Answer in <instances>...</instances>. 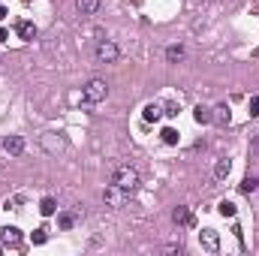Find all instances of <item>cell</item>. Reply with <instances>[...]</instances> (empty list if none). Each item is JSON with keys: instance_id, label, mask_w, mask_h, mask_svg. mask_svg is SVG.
Returning <instances> with one entry per match:
<instances>
[{"instance_id": "cell-1", "label": "cell", "mask_w": 259, "mask_h": 256, "mask_svg": "<svg viewBox=\"0 0 259 256\" xmlns=\"http://www.w3.org/2000/svg\"><path fill=\"white\" fill-rule=\"evenodd\" d=\"M112 184H117L127 196H133L139 190V184H142V178H139V172L133 166H127V163H121V166L112 169Z\"/></svg>"}, {"instance_id": "cell-2", "label": "cell", "mask_w": 259, "mask_h": 256, "mask_svg": "<svg viewBox=\"0 0 259 256\" xmlns=\"http://www.w3.org/2000/svg\"><path fill=\"white\" fill-rule=\"evenodd\" d=\"M109 97V85L103 82V79H90L87 85H85V90H82V100L87 103V106H97V103H103Z\"/></svg>"}, {"instance_id": "cell-3", "label": "cell", "mask_w": 259, "mask_h": 256, "mask_svg": "<svg viewBox=\"0 0 259 256\" xmlns=\"http://www.w3.org/2000/svg\"><path fill=\"white\" fill-rule=\"evenodd\" d=\"M117 57H121L117 42H112V39H100L97 42V49H93V60L97 63H117Z\"/></svg>"}, {"instance_id": "cell-4", "label": "cell", "mask_w": 259, "mask_h": 256, "mask_svg": "<svg viewBox=\"0 0 259 256\" xmlns=\"http://www.w3.org/2000/svg\"><path fill=\"white\" fill-rule=\"evenodd\" d=\"M199 244H202V250H208V253H217V250H220V232H217V229H202V232H199Z\"/></svg>"}, {"instance_id": "cell-5", "label": "cell", "mask_w": 259, "mask_h": 256, "mask_svg": "<svg viewBox=\"0 0 259 256\" xmlns=\"http://www.w3.org/2000/svg\"><path fill=\"white\" fill-rule=\"evenodd\" d=\"M124 199H127V193L117 187V184H109V187L103 190V202L109 205V208H121L124 205Z\"/></svg>"}, {"instance_id": "cell-6", "label": "cell", "mask_w": 259, "mask_h": 256, "mask_svg": "<svg viewBox=\"0 0 259 256\" xmlns=\"http://www.w3.org/2000/svg\"><path fill=\"white\" fill-rule=\"evenodd\" d=\"M142 118H145L148 124L163 121V118H166V103H148V106L142 109Z\"/></svg>"}, {"instance_id": "cell-7", "label": "cell", "mask_w": 259, "mask_h": 256, "mask_svg": "<svg viewBox=\"0 0 259 256\" xmlns=\"http://www.w3.org/2000/svg\"><path fill=\"white\" fill-rule=\"evenodd\" d=\"M21 238H25V235H21L18 226H3V229H0V244H3V247H18Z\"/></svg>"}, {"instance_id": "cell-8", "label": "cell", "mask_w": 259, "mask_h": 256, "mask_svg": "<svg viewBox=\"0 0 259 256\" xmlns=\"http://www.w3.org/2000/svg\"><path fill=\"white\" fill-rule=\"evenodd\" d=\"M25 139H21V136H6L3 139V151L9 154V157H21V154H25Z\"/></svg>"}, {"instance_id": "cell-9", "label": "cell", "mask_w": 259, "mask_h": 256, "mask_svg": "<svg viewBox=\"0 0 259 256\" xmlns=\"http://www.w3.org/2000/svg\"><path fill=\"white\" fill-rule=\"evenodd\" d=\"M39 145L49 151V154H58V151H63V139L55 136V133H42V136H39Z\"/></svg>"}, {"instance_id": "cell-10", "label": "cell", "mask_w": 259, "mask_h": 256, "mask_svg": "<svg viewBox=\"0 0 259 256\" xmlns=\"http://www.w3.org/2000/svg\"><path fill=\"white\" fill-rule=\"evenodd\" d=\"M15 33L25 39V42H33L36 39V25H33V21H28V18H21L18 25H15Z\"/></svg>"}, {"instance_id": "cell-11", "label": "cell", "mask_w": 259, "mask_h": 256, "mask_svg": "<svg viewBox=\"0 0 259 256\" xmlns=\"http://www.w3.org/2000/svg\"><path fill=\"white\" fill-rule=\"evenodd\" d=\"M187 57V49L181 42H172V45H166V63H181Z\"/></svg>"}, {"instance_id": "cell-12", "label": "cell", "mask_w": 259, "mask_h": 256, "mask_svg": "<svg viewBox=\"0 0 259 256\" xmlns=\"http://www.w3.org/2000/svg\"><path fill=\"white\" fill-rule=\"evenodd\" d=\"M229 121H232V109H229V103H220V106H214V124L226 127Z\"/></svg>"}, {"instance_id": "cell-13", "label": "cell", "mask_w": 259, "mask_h": 256, "mask_svg": "<svg viewBox=\"0 0 259 256\" xmlns=\"http://www.w3.org/2000/svg\"><path fill=\"white\" fill-rule=\"evenodd\" d=\"M193 118H196V124H214V109L196 106V109H193Z\"/></svg>"}, {"instance_id": "cell-14", "label": "cell", "mask_w": 259, "mask_h": 256, "mask_svg": "<svg viewBox=\"0 0 259 256\" xmlns=\"http://www.w3.org/2000/svg\"><path fill=\"white\" fill-rule=\"evenodd\" d=\"M190 220H193V217H190V208H187V205H178L175 211H172V223H175V226H187Z\"/></svg>"}, {"instance_id": "cell-15", "label": "cell", "mask_w": 259, "mask_h": 256, "mask_svg": "<svg viewBox=\"0 0 259 256\" xmlns=\"http://www.w3.org/2000/svg\"><path fill=\"white\" fill-rule=\"evenodd\" d=\"M76 9L82 15H97L100 12V0H76Z\"/></svg>"}, {"instance_id": "cell-16", "label": "cell", "mask_w": 259, "mask_h": 256, "mask_svg": "<svg viewBox=\"0 0 259 256\" xmlns=\"http://www.w3.org/2000/svg\"><path fill=\"white\" fill-rule=\"evenodd\" d=\"M238 190H241L244 196H250V193H256V190H259V178H256V175H247V178H244V181L238 184Z\"/></svg>"}, {"instance_id": "cell-17", "label": "cell", "mask_w": 259, "mask_h": 256, "mask_svg": "<svg viewBox=\"0 0 259 256\" xmlns=\"http://www.w3.org/2000/svg\"><path fill=\"white\" fill-rule=\"evenodd\" d=\"M229 172H232V163L223 157V160H217V166H214V178L217 181H226L229 178Z\"/></svg>"}, {"instance_id": "cell-18", "label": "cell", "mask_w": 259, "mask_h": 256, "mask_svg": "<svg viewBox=\"0 0 259 256\" xmlns=\"http://www.w3.org/2000/svg\"><path fill=\"white\" fill-rule=\"evenodd\" d=\"M39 214H42V217H52V214H58V202H55L52 196H45V199L39 202Z\"/></svg>"}, {"instance_id": "cell-19", "label": "cell", "mask_w": 259, "mask_h": 256, "mask_svg": "<svg viewBox=\"0 0 259 256\" xmlns=\"http://www.w3.org/2000/svg\"><path fill=\"white\" fill-rule=\"evenodd\" d=\"M58 226H60V229H73V226H76V211H63V214H58Z\"/></svg>"}, {"instance_id": "cell-20", "label": "cell", "mask_w": 259, "mask_h": 256, "mask_svg": "<svg viewBox=\"0 0 259 256\" xmlns=\"http://www.w3.org/2000/svg\"><path fill=\"white\" fill-rule=\"evenodd\" d=\"M160 139H163V142H166V145H178V139H181V133H178L175 127H166V130L160 133Z\"/></svg>"}, {"instance_id": "cell-21", "label": "cell", "mask_w": 259, "mask_h": 256, "mask_svg": "<svg viewBox=\"0 0 259 256\" xmlns=\"http://www.w3.org/2000/svg\"><path fill=\"white\" fill-rule=\"evenodd\" d=\"M217 211H220L223 217H235V214H238V208H235V202H229V199H223V202L217 205Z\"/></svg>"}, {"instance_id": "cell-22", "label": "cell", "mask_w": 259, "mask_h": 256, "mask_svg": "<svg viewBox=\"0 0 259 256\" xmlns=\"http://www.w3.org/2000/svg\"><path fill=\"white\" fill-rule=\"evenodd\" d=\"M247 114H250V118H256V114H259V97H250V103H247Z\"/></svg>"}, {"instance_id": "cell-23", "label": "cell", "mask_w": 259, "mask_h": 256, "mask_svg": "<svg viewBox=\"0 0 259 256\" xmlns=\"http://www.w3.org/2000/svg\"><path fill=\"white\" fill-rule=\"evenodd\" d=\"M178 112H181L178 103H166V118H178Z\"/></svg>"}, {"instance_id": "cell-24", "label": "cell", "mask_w": 259, "mask_h": 256, "mask_svg": "<svg viewBox=\"0 0 259 256\" xmlns=\"http://www.w3.org/2000/svg\"><path fill=\"white\" fill-rule=\"evenodd\" d=\"M45 241H49V235H45V229H36V232H33V244H45Z\"/></svg>"}, {"instance_id": "cell-25", "label": "cell", "mask_w": 259, "mask_h": 256, "mask_svg": "<svg viewBox=\"0 0 259 256\" xmlns=\"http://www.w3.org/2000/svg\"><path fill=\"white\" fill-rule=\"evenodd\" d=\"M250 154H253V157H259V136H253V139H250Z\"/></svg>"}, {"instance_id": "cell-26", "label": "cell", "mask_w": 259, "mask_h": 256, "mask_svg": "<svg viewBox=\"0 0 259 256\" xmlns=\"http://www.w3.org/2000/svg\"><path fill=\"white\" fill-rule=\"evenodd\" d=\"M6 39H9V33H6L3 28H0V42H6Z\"/></svg>"}, {"instance_id": "cell-27", "label": "cell", "mask_w": 259, "mask_h": 256, "mask_svg": "<svg viewBox=\"0 0 259 256\" xmlns=\"http://www.w3.org/2000/svg\"><path fill=\"white\" fill-rule=\"evenodd\" d=\"M3 18H6V6H3V3H0V21H3Z\"/></svg>"}, {"instance_id": "cell-28", "label": "cell", "mask_w": 259, "mask_h": 256, "mask_svg": "<svg viewBox=\"0 0 259 256\" xmlns=\"http://www.w3.org/2000/svg\"><path fill=\"white\" fill-rule=\"evenodd\" d=\"M0 253H3V244H0Z\"/></svg>"}]
</instances>
